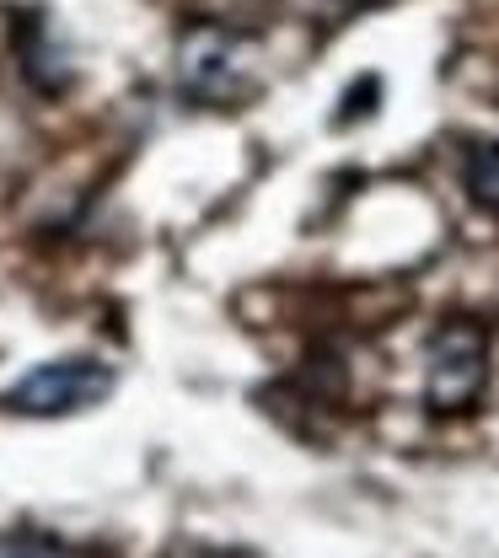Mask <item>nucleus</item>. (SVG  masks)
<instances>
[{"instance_id":"1","label":"nucleus","mask_w":499,"mask_h":558,"mask_svg":"<svg viewBox=\"0 0 499 558\" xmlns=\"http://www.w3.org/2000/svg\"><path fill=\"white\" fill-rule=\"evenodd\" d=\"M113 387H119L113 365L71 354V360L33 365V371L0 398V409H11V414H22V418H65V414H86V409L108 403Z\"/></svg>"},{"instance_id":"2","label":"nucleus","mask_w":499,"mask_h":558,"mask_svg":"<svg viewBox=\"0 0 499 558\" xmlns=\"http://www.w3.org/2000/svg\"><path fill=\"white\" fill-rule=\"evenodd\" d=\"M489 387V339L478 323H440L425 354V403L435 414H467L478 409Z\"/></svg>"},{"instance_id":"3","label":"nucleus","mask_w":499,"mask_h":558,"mask_svg":"<svg viewBox=\"0 0 499 558\" xmlns=\"http://www.w3.org/2000/svg\"><path fill=\"white\" fill-rule=\"evenodd\" d=\"M178 81L194 102L210 108H236L253 92V75L242 65V44L220 27H194L178 49Z\"/></svg>"},{"instance_id":"4","label":"nucleus","mask_w":499,"mask_h":558,"mask_svg":"<svg viewBox=\"0 0 499 558\" xmlns=\"http://www.w3.org/2000/svg\"><path fill=\"white\" fill-rule=\"evenodd\" d=\"M462 183L484 209H499V140H473L462 156Z\"/></svg>"},{"instance_id":"5","label":"nucleus","mask_w":499,"mask_h":558,"mask_svg":"<svg viewBox=\"0 0 499 558\" xmlns=\"http://www.w3.org/2000/svg\"><path fill=\"white\" fill-rule=\"evenodd\" d=\"M0 558H81L54 532H0Z\"/></svg>"},{"instance_id":"6","label":"nucleus","mask_w":499,"mask_h":558,"mask_svg":"<svg viewBox=\"0 0 499 558\" xmlns=\"http://www.w3.org/2000/svg\"><path fill=\"white\" fill-rule=\"evenodd\" d=\"M172 558H258V554H247V548H205V543H188V548H178Z\"/></svg>"}]
</instances>
